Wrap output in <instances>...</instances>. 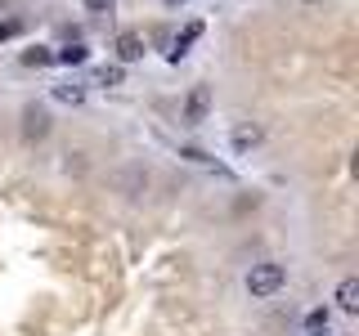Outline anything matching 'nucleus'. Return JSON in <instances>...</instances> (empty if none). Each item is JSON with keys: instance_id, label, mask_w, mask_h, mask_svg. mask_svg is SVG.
<instances>
[{"instance_id": "nucleus-3", "label": "nucleus", "mask_w": 359, "mask_h": 336, "mask_svg": "<svg viewBox=\"0 0 359 336\" xmlns=\"http://www.w3.org/2000/svg\"><path fill=\"white\" fill-rule=\"evenodd\" d=\"M112 50H117V63L126 67V63H140L149 45H144V36H140V31H117V41H112Z\"/></svg>"}, {"instance_id": "nucleus-1", "label": "nucleus", "mask_w": 359, "mask_h": 336, "mask_svg": "<svg viewBox=\"0 0 359 336\" xmlns=\"http://www.w3.org/2000/svg\"><path fill=\"white\" fill-rule=\"evenodd\" d=\"M283 287H287V269L274 265V260L252 265V274H247V296L252 300H265V296H274V291H283Z\"/></svg>"}, {"instance_id": "nucleus-11", "label": "nucleus", "mask_w": 359, "mask_h": 336, "mask_svg": "<svg viewBox=\"0 0 359 336\" xmlns=\"http://www.w3.org/2000/svg\"><path fill=\"white\" fill-rule=\"evenodd\" d=\"M328 328H332V314L328 309H310L306 314V332L310 336H328Z\"/></svg>"}, {"instance_id": "nucleus-14", "label": "nucleus", "mask_w": 359, "mask_h": 336, "mask_svg": "<svg viewBox=\"0 0 359 336\" xmlns=\"http://www.w3.org/2000/svg\"><path fill=\"white\" fill-rule=\"evenodd\" d=\"M14 31H18V22H0V41H5V36H14Z\"/></svg>"}, {"instance_id": "nucleus-4", "label": "nucleus", "mask_w": 359, "mask_h": 336, "mask_svg": "<svg viewBox=\"0 0 359 336\" xmlns=\"http://www.w3.org/2000/svg\"><path fill=\"white\" fill-rule=\"evenodd\" d=\"M229 144H233V153H252V148L265 144V130L256 126V121H238V126L229 130Z\"/></svg>"}, {"instance_id": "nucleus-8", "label": "nucleus", "mask_w": 359, "mask_h": 336, "mask_svg": "<svg viewBox=\"0 0 359 336\" xmlns=\"http://www.w3.org/2000/svg\"><path fill=\"white\" fill-rule=\"evenodd\" d=\"M90 59V50L81 41H72V45H63V50H54V63H63V67H76V63H86Z\"/></svg>"}, {"instance_id": "nucleus-5", "label": "nucleus", "mask_w": 359, "mask_h": 336, "mask_svg": "<svg viewBox=\"0 0 359 336\" xmlns=\"http://www.w3.org/2000/svg\"><path fill=\"white\" fill-rule=\"evenodd\" d=\"M22 134H27V139H45V134H50V112H45L41 104L22 108Z\"/></svg>"}, {"instance_id": "nucleus-10", "label": "nucleus", "mask_w": 359, "mask_h": 336, "mask_svg": "<svg viewBox=\"0 0 359 336\" xmlns=\"http://www.w3.org/2000/svg\"><path fill=\"white\" fill-rule=\"evenodd\" d=\"M54 99L59 104H86V85H76V81H63V85H54Z\"/></svg>"}, {"instance_id": "nucleus-13", "label": "nucleus", "mask_w": 359, "mask_h": 336, "mask_svg": "<svg viewBox=\"0 0 359 336\" xmlns=\"http://www.w3.org/2000/svg\"><path fill=\"white\" fill-rule=\"evenodd\" d=\"M86 9H90V14H112L117 0H86Z\"/></svg>"}, {"instance_id": "nucleus-9", "label": "nucleus", "mask_w": 359, "mask_h": 336, "mask_svg": "<svg viewBox=\"0 0 359 336\" xmlns=\"http://www.w3.org/2000/svg\"><path fill=\"white\" fill-rule=\"evenodd\" d=\"M121 81H126V67H121V63H104V67H95V85H121Z\"/></svg>"}, {"instance_id": "nucleus-15", "label": "nucleus", "mask_w": 359, "mask_h": 336, "mask_svg": "<svg viewBox=\"0 0 359 336\" xmlns=\"http://www.w3.org/2000/svg\"><path fill=\"white\" fill-rule=\"evenodd\" d=\"M166 5H184V0H166Z\"/></svg>"}, {"instance_id": "nucleus-2", "label": "nucleus", "mask_w": 359, "mask_h": 336, "mask_svg": "<svg viewBox=\"0 0 359 336\" xmlns=\"http://www.w3.org/2000/svg\"><path fill=\"white\" fill-rule=\"evenodd\" d=\"M211 117V85H194L184 99V108H180V121L184 126H202V121Z\"/></svg>"}, {"instance_id": "nucleus-12", "label": "nucleus", "mask_w": 359, "mask_h": 336, "mask_svg": "<svg viewBox=\"0 0 359 336\" xmlns=\"http://www.w3.org/2000/svg\"><path fill=\"white\" fill-rule=\"evenodd\" d=\"M22 63H27V67H50V63H54V50L36 45V50H27V54H22Z\"/></svg>"}, {"instance_id": "nucleus-7", "label": "nucleus", "mask_w": 359, "mask_h": 336, "mask_svg": "<svg viewBox=\"0 0 359 336\" xmlns=\"http://www.w3.org/2000/svg\"><path fill=\"white\" fill-rule=\"evenodd\" d=\"M337 309L359 314V278H341V287H337Z\"/></svg>"}, {"instance_id": "nucleus-6", "label": "nucleus", "mask_w": 359, "mask_h": 336, "mask_svg": "<svg viewBox=\"0 0 359 336\" xmlns=\"http://www.w3.org/2000/svg\"><path fill=\"white\" fill-rule=\"evenodd\" d=\"M198 36H202V22H189V27L180 31L175 41H171V50H166V59H171V63H180V59H184V54H189V45H194Z\"/></svg>"}]
</instances>
